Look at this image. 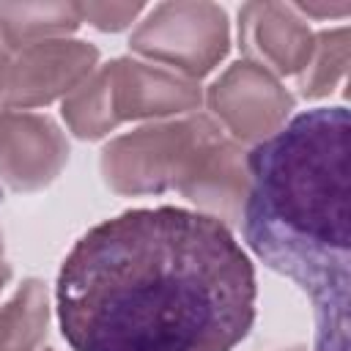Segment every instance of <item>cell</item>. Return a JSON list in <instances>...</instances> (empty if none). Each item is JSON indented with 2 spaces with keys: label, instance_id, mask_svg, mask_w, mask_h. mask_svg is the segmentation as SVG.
Segmentation results:
<instances>
[{
  "label": "cell",
  "instance_id": "ba28073f",
  "mask_svg": "<svg viewBox=\"0 0 351 351\" xmlns=\"http://www.w3.org/2000/svg\"><path fill=\"white\" fill-rule=\"evenodd\" d=\"M239 47L274 77H299L313 58L315 33L291 3H247L239 11Z\"/></svg>",
  "mask_w": 351,
  "mask_h": 351
},
{
  "label": "cell",
  "instance_id": "5bb4252c",
  "mask_svg": "<svg viewBox=\"0 0 351 351\" xmlns=\"http://www.w3.org/2000/svg\"><path fill=\"white\" fill-rule=\"evenodd\" d=\"M346 69H348V27L318 33L313 58L299 74V93L304 99L329 96L343 82Z\"/></svg>",
  "mask_w": 351,
  "mask_h": 351
},
{
  "label": "cell",
  "instance_id": "d6986e66",
  "mask_svg": "<svg viewBox=\"0 0 351 351\" xmlns=\"http://www.w3.org/2000/svg\"><path fill=\"white\" fill-rule=\"evenodd\" d=\"M282 351H304V348H299V346H296V348H282Z\"/></svg>",
  "mask_w": 351,
  "mask_h": 351
},
{
  "label": "cell",
  "instance_id": "7a4b0ae2",
  "mask_svg": "<svg viewBox=\"0 0 351 351\" xmlns=\"http://www.w3.org/2000/svg\"><path fill=\"white\" fill-rule=\"evenodd\" d=\"M348 151L343 104L296 115L247 154L241 230L250 250L313 304V351H348Z\"/></svg>",
  "mask_w": 351,
  "mask_h": 351
},
{
  "label": "cell",
  "instance_id": "7402d4cb",
  "mask_svg": "<svg viewBox=\"0 0 351 351\" xmlns=\"http://www.w3.org/2000/svg\"><path fill=\"white\" fill-rule=\"evenodd\" d=\"M0 110H3V104H0Z\"/></svg>",
  "mask_w": 351,
  "mask_h": 351
},
{
  "label": "cell",
  "instance_id": "9a60e30c",
  "mask_svg": "<svg viewBox=\"0 0 351 351\" xmlns=\"http://www.w3.org/2000/svg\"><path fill=\"white\" fill-rule=\"evenodd\" d=\"M143 3H80V16L96 30L118 33L129 27L143 14Z\"/></svg>",
  "mask_w": 351,
  "mask_h": 351
},
{
  "label": "cell",
  "instance_id": "3957f363",
  "mask_svg": "<svg viewBox=\"0 0 351 351\" xmlns=\"http://www.w3.org/2000/svg\"><path fill=\"white\" fill-rule=\"evenodd\" d=\"M217 134H222V126L211 115L189 112L112 137L99 162L104 184L126 197L176 189Z\"/></svg>",
  "mask_w": 351,
  "mask_h": 351
},
{
  "label": "cell",
  "instance_id": "52a82bcc",
  "mask_svg": "<svg viewBox=\"0 0 351 351\" xmlns=\"http://www.w3.org/2000/svg\"><path fill=\"white\" fill-rule=\"evenodd\" d=\"M69 162V140L49 115L0 110V181L14 192L49 186Z\"/></svg>",
  "mask_w": 351,
  "mask_h": 351
},
{
  "label": "cell",
  "instance_id": "277c9868",
  "mask_svg": "<svg viewBox=\"0 0 351 351\" xmlns=\"http://www.w3.org/2000/svg\"><path fill=\"white\" fill-rule=\"evenodd\" d=\"M132 52L189 80L211 74L230 47L225 8L203 0L159 3L129 38Z\"/></svg>",
  "mask_w": 351,
  "mask_h": 351
},
{
  "label": "cell",
  "instance_id": "ac0fdd59",
  "mask_svg": "<svg viewBox=\"0 0 351 351\" xmlns=\"http://www.w3.org/2000/svg\"><path fill=\"white\" fill-rule=\"evenodd\" d=\"M8 280H11V266L5 263V258L0 255V291L8 285Z\"/></svg>",
  "mask_w": 351,
  "mask_h": 351
},
{
  "label": "cell",
  "instance_id": "6da1fadb",
  "mask_svg": "<svg viewBox=\"0 0 351 351\" xmlns=\"http://www.w3.org/2000/svg\"><path fill=\"white\" fill-rule=\"evenodd\" d=\"M255 269L222 222L176 206L85 230L58 271L71 351H233L255 321Z\"/></svg>",
  "mask_w": 351,
  "mask_h": 351
},
{
  "label": "cell",
  "instance_id": "30bf717a",
  "mask_svg": "<svg viewBox=\"0 0 351 351\" xmlns=\"http://www.w3.org/2000/svg\"><path fill=\"white\" fill-rule=\"evenodd\" d=\"M200 214L222 222L225 228L241 222V208L250 192L247 151L228 137L217 134L195 159L184 181L176 186Z\"/></svg>",
  "mask_w": 351,
  "mask_h": 351
},
{
  "label": "cell",
  "instance_id": "9c48e42d",
  "mask_svg": "<svg viewBox=\"0 0 351 351\" xmlns=\"http://www.w3.org/2000/svg\"><path fill=\"white\" fill-rule=\"evenodd\" d=\"M107 71L112 85V107L121 123L192 112L203 101V90L195 80L165 66L118 58L107 63Z\"/></svg>",
  "mask_w": 351,
  "mask_h": 351
},
{
  "label": "cell",
  "instance_id": "e0dca14e",
  "mask_svg": "<svg viewBox=\"0 0 351 351\" xmlns=\"http://www.w3.org/2000/svg\"><path fill=\"white\" fill-rule=\"evenodd\" d=\"M11 60H14V49L5 44V38L0 36V99H3V90H5V80H8V71H11ZM3 104V101H0Z\"/></svg>",
  "mask_w": 351,
  "mask_h": 351
},
{
  "label": "cell",
  "instance_id": "ffe728a7",
  "mask_svg": "<svg viewBox=\"0 0 351 351\" xmlns=\"http://www.w3.org/2000/svg\"><path fill=\"white\" fill-rule=\"evenodd\" d=\"M0 255H3V233H0Z\"/></svg>",
  "mask_w": 351,
  "mask_h": 351
},
{
  "label": "cell",
  "instance_id": "44dd1931",
  "mask_svg": "<svg viewBox=\"0 0 351 351\" xmlns=\"http://www.w3.org/2000/svg\"><path fill=\"white\" fill-rule=\"evenodd\" d=\"M44 351H52V348H44Z\"/></svg>",
  "mask_w": 351,
  "mask_h": 351
},
{
  "label": "cell",
  "instance_id": "8fae6325",
  "mask_svg": "<svg viewBox=\"0 0 351 351\" xmlns=\"http://www.w3.org/2000/svg\"><path fill=\"white\" fill-rule=\"evenodd\" d=\"M80 25V3H0V36L14 52L66 38Z\"/></svg>",
  "mask_w": 351,
  "mask_h": 351
},
{
  "label": "cell",
  "instance_id": "8992f818",
  "mask_svg": "<svg viewBox=\"0 0 351 351\" xmlns=\"http://www.w3.org/2000/svg\"><path fill=\"white\" fill-rule=\"evenodd\" d=\"M99 63V49L77 38H52L14 52L3 90V107L30 110L66 99Z\"/></svg>",
  "mask_w": 351,
  "mask_h": 351
},
{
  "label": "cell",
  "instance_id": "7c38bea8",
  "mask_svg": "<svg viewBox=\"0 0 351 351\" xmlns=\"http://www.w3.org/2000/svg\"><path fill=\"white\" fill-rule=\"evenodd\" d=\"M49 326V296L41 280H25L0 307V351H38Z\"/></svg>",
  "mask_w": 351,
  "mask_h": 351
},
{
  "label": "cell",
  "instance_id": "2e32d148",
  "mask_svg": "<svg viewBox=\"0 0 351 351\" xmlns=\"http://www.w3.org/2000/svg\"><path fill=\"white\" fill-rule=\"evenodd\" d=\"M293 8L299 14H307V16H343L351 11V3H340V5H313V3H293Z\"/></svg>",
  "mask_w": 351,
  "mask_h": 351
},
{
  "label": "cell",
  "instance_id": "5b68a950",
  "mask_svg": "<svg viewBox=\"0 0 351 351\" xmlns=\"http://www.w3.org/2000/svg\"><path fill=\"white\" fill-rule=\"evenodd\" d=\"M206 104L236 143H263L285 126L293 96L263 66L239 60L211 82Z\"/></svg>",
  "mask_w": 351,
  "mask_h": 351
},
{
  "label": "cell",
  "instance_id": "4fadbf2b",
  "mask_svg": "<svg viewBox=\"0 0 351 351\" xmlns=\"http://www.w3.org/2000/svg\"><path fill=\"white\" fill-rule=\"evenodd\" d=\"M60 115L80 140H99L121 123L112 107V85L107 66H96V71L63 99Z\"/></svg>",
  "mask_w": 351,
  "mask_h": 351
}]
</instances>
